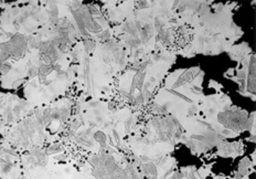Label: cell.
Returning a JSON list of instances; mask_svg holds the SVG:
<instances>
[{
  "label": "cell",
  "instance_id": "cell-1",
  "mask_svg": "<svg viewBox=\"0 0 256 179\" xmlns=\"http://www.w3.org/2000/svg\"><path fill=\"white\" fill-rule=\"evenodd\" d=\"M34 108L12 93H2V126H12L32 113Z\"/></svg>",
  "mask_w": 256,
  "mask_h": 179
},
{
  "label": "cell",
  "instance_id": "cell-2",
  "mask_svg": "<svg viewBox=\"0 0 256 179\" xmlns=\"http://www.w3.org/2000/svg\"><path fill=\"white\" fill-rule=\"evenodd\" d=\"M248 118V113L242 108H228L218 112L216 116L214 123L223 128L230 130L234 133L241 134L245 132V126Z\"/></svg>",
  "mask_w": 256,
  "mask_h": 179
},
{
  "label": "cell",
  "instance_id": "cell-3",
  "mask_svg": "<svg viewBox=\"0 0 256 179\" xmlns=\"http://www.w3.org/2000/svg\"><path fill=\"white\" fill-rule=\"evenodd\" d=\"M2 179H24L21 154L2 150Z\"/></svg>",
  "mask_w": 256,
  "mask_h": 179
},
{
  "label": "cell",
  "instance_id": "cell-4",
  "mask_svg": "<svg viewBox=\"0 0 256 179\" xmlns=\"http://www.w3.org/2000/svg\"><path fill=\"white\" fill-rule=\"evenodd\" d=\"M244 152V144L242 140L236 142V143H228L226 140H222L216 146V155L221 157H231L236 158L238 156L242 155Z\"/></svg>",
  "mask_w": 256,
  "mask_h": 179
},
{
  "label": "cell",
  "instance_id": "cell-5",
  "mask_svg": "<svg viewBox=\"0 0 256 179\" xmlns=\"http://www.w3.org/2000/svg\"><path fill=\"white\" fill-rule=\"evenodd\" d=\"M255 78H256V64H255V54H252L248 56V76H246V86H245L244 96H250L255 101Z\"/></svg>",
  "mask_w": 256,
  "mask_h": 179
},
{
  "label": "cell",
  "instance_id": "cell-6",
  "mask_svg": "<svg viewBox=\"0 0 256 179\" xmlns=\"http://www.w3.org/2000/svg\"><path fill=\"white\" fill-rule=\"evenodd\" d=\"M228 54L230 56L232 60L238 62V66H241V62L245 59V58L248 56L250 54H252V49L250 48L248 44L246 42H243V44H238V46H231L228 51Z\"/></svg>",
  "mask_w": 256,
  "mask_h": 179
}]
</instances>
